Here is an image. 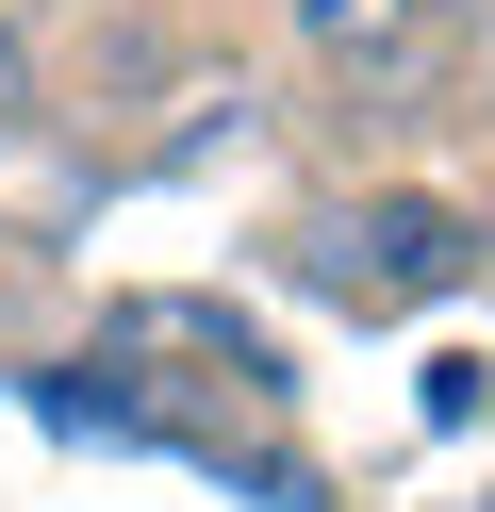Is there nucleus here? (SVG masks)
Listing matches in <instances>:
<instances>
[{
    "label": "nucleus",
    "mask_w": 495,
    "mask_h": 512,
    "mask_svg": "<svg viewBox=\"0 0 495 512\" xmlns=\"http://www.w3.org/2000/svg\"><path fill=\"white\" fill-rule=\"evenodd\" d=\"M479 215L462 199H429V182H363V199H314L281 232V265L314 281L330 314H363V331H396V314H429V298H462L479 281Z\"/></svg>",
    "instance_id": "obj_1"
},
{
    "label": "nucleus",
    "mask_w": 495,
    "mask_h": 512,
    "mask_svg": "<svg viewBox=\"0 0 495 512\" xmlns=\"http://www.w3.org/2000/svg\"><path fill=\"white\" fill-rule=\"evenodd\" d=\"M281 34H297V67L314 83H413L429 67V0H281Z\"/></svg>",
    "instance_id": "obj_2"
},
{
    "label": "nucleus",
    "mask_w": 495,
    "mask_h": 512,
    "mask_svg": "<svg viewBox=\"0 0 495 512\" xmlns=\"http://www.w3.org/2000/svg\"><path fill=\"white\" fill-rule=\"evenodd\" d=\"M17 116H33V34L0 17V149H17Z\"/></svg>",
    "instance_id": "obj_3"
},
{
    "label": "nucleus",
    "mask_w": 495,
    "mask_h": 512,
    "mask_svg": "<svg viewBox=\"0 0 495 512\" xmlns=\"http://www.w3.org/2000/svg\"><path fill=\"white\" fill-rule=\"evenodd\" d=\"M479 281H495V248H479Z\"/></svg>",
    "instance_id": "obj_4"
}]
</instances>
